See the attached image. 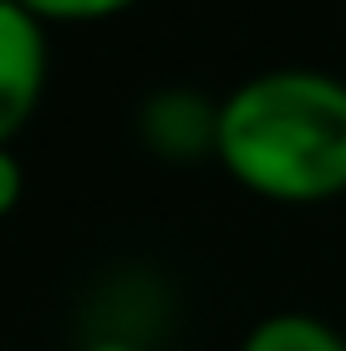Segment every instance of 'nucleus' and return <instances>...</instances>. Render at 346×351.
<instances>
[{
  "instance_id": "obj_1",
  "label": "nucleus",
  "mask_w": 346,
  "mask_h": 351,
  "mask_svg": "<svg viewBox=\"0 0 346 351\" xmlns=\"http://www.w3.org/2000/svg\"><path fill=\"white\" fill-rule=\"evenodd\" d=\"M219 163L275 204H326L346 193V82L280 66L240 82L219 102Z\"/></svg>"
},
{
  "instance_id": "obj_2",
  "label": "nucleus",
  "mask_w": 346,
  "mask_h": 351,
  "mask_svg": "<svg viewBox=\"0 0 346 351\" xmlns=\"http://www.w3.org/2000/svg\"><path fill=\"white\" fill-rule=\"evenodd\" d=\"M46 87V36L31 10L0 0V148L26 128Z\"/></svg>"
},
{
  "instance_id": "obj_3",
  "label": "nucleus",
  "mask_w": 346,
  "mask_h": 351,
  "mask_svg": "<svg viewBox=\"0 0 346 351\" xmlns=\"http://www.w3.org/2000/svg\"><path fill=\"white\" fill-rule=\"evenodd\" d=\"M138 138L169 163L219 158V102L188 87H163L143 102Z\"/></svg>"
},
{
  "instance_id": "obj_4",
  "label": "nucleus",
  "mask_w": 346,
  "mask_h": 351,
  "mask_svg": "<svg viewBox=\"0 0 346 351\" xmlns=\"http://www.w3.org/2000/svg\"><path fill=\"white\" fill-rule=\"evenodd\" d=\"M240 351H346V341L326 321L301 316V311H280V316L260 321L255 331L245 336Z\"/></svg>"
},
{
  "instance_id": "obj_5",
  "label": "nucleus",
  "mask_w": 346,
  "mask_h": 351,
  "mask_svg": "<svg viewBox=\"0 0 346 351\" xmlns=\"http://www.w3.org/2000/svg\"><path fill=\"white\" fill-rule=\"evenodd\" d=\"M16 5L31 10L36 21H102L138 5V0H16Z\"/></svg>"
},
{
  "instance_id": "obj_6",
  "label": "nucleus",
  "mask_w": 346,
  "mask_h": 351,
  "mask_svg": "<svg viewBox=\"0 0 346 351\" xmlns=\"http://www.w3.org/2000/svg\"><path fill=\"white\" fill-rule=\"evenodd\" d=\"M16 199H21V163L0 148V219L16 209Z\"/></svg>"
},
{
  "instance_id": "obj_7",
  "label": "nucleus",
  "mask_w": 346,
  "mask_h": 351,
  "mask_svg": "<svg viewBox=\"0 0 346 351\" xmlns=\"http://www.w3.org/2000/svg\"><path fill=\"white\" fill-rule=\"evenodd\" d=\"M87 351H143V346H127V341H92Z\"/></svg>"
}]
</instances>
